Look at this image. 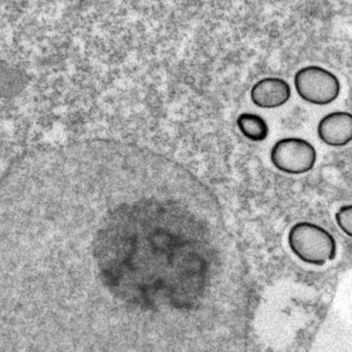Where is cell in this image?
<instances>
[{
    "instance_id": "3957f363",
    "label": "cell",
    "mask_w": 352,
    "mask_h": 352,
    "mask_svg": "<svg viewBox=\"0 0 352 352\" xmlns=\"http://www.w3.org/2000/svg\"><path fill=\"white\" fill-rule=\"evenodd\" d=\"M270 160L277 170L285 175H305L316 166L318 152L314 144L304 138H285L273 144Z\"/></svg>"
},
{
    "instance_id": "6da1fadb",
    "label": "cell",
    "mask_w": 352,
    "mask_h": 352,
    "mask_svg": "<svg viewBox=\"0 0 352 352\" xmlns=\"http://www.w3.org/2000/svg\"><path fill=\"white\" fill-rule=\"evenodd\" d=\"M289 250L301 262L322 267L336 258L338 245L334 236L318 223L300 221L287 234Z\"/></svg>"
},
{
    "instance_id": "52a82bcc",
    "label": "cell",
    "mask_w": 352,
    "mask_h": 352,
    "mask_svg": "<svg viewBox=\"0 0 352 352\" xmlns=\"http://www.w3.org/2000/svg\"><path fill=\"white\" fill-rule=\"evenodd\" d=\"M335 221L339 229L352 238V204H346L341 206L335 214Z\"/></svg>"
},
{
    "instance_id": "7a4b0ae2",
    "label": "cell",
    "mask_w": 352,
    "mask_h": 352,
    "mask_svg": "<svg viewBox=\"0 0 352 352\" xmlns=\"http://www.w3.org/2000/svg\"><path fill=\"white\" fill-rule=\"evenodd\" d=\"M296 92L309 104L329 105L338 99L341 84L336 74L320 66H306L294 78Z\"/></svg>"
},
{
    "instance_id": "8992f818",
    "label": "cell",
    "mask_w": 352,
    "mask_h": 352,
    "mask_svg": "<svg viewBox=\"0 0 352 352\" xmlns=\"http://www.w3.org/2000/svg\"><path fill=\"white\" fill-rule=\"evenodd\" d=\"M236 124L242 135L250 142H264L270 132L266 120L256 113H241L238 117Z\"/></svg>"
},
{
    "instance_id": "5b68a950",
    "label": "cell",
    "mask_w": 352,
    "mask_h": 352,
    "mask_svg": "<svg viewBox=\"0 0 352 352\" xmlns=\"http://www.w3.org/2000/svg\"><path fill=\"white\" fill-rule=\"evenodd\" d=\"M292 89L280 78H265L256 82L250 90V100L258 109H274L289 102Z\"/></svg>"
},
{
    "instance_id": "277c9868",
    "label": "cell",
    "mask_w": 352,
    "mask_h": 352,
    "mask_svg": "<svg viewBox=\"0 0 352 352\" xmlns=\"http://www.w3.org/2000/svg\"><path fill=\"white\" fill-rule=\"evenodd\" d=\"M318 138L332 148H343L352 142V113L333 111L322 117L318 124Z\"/></svg>"
}]
</instances>
